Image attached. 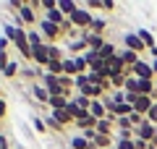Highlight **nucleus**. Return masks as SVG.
<instances>
[{
	"label": "nucleus",
	"instance_id": "15",
	"mask_svg": "<svg viewBox=\"0 0 157 149\" xmlns=\"http://www.w3.org/2000/svg\"><path fill=\"white\" fill-rule=\"evenodd\" d=\"M71 149H92V141L84 139V133H76L71 136Z\"/></svg>",
	"mask_w": 157,
	"mask_h": 149
},
{
	"label": "nucleus",
	"instance_id": "36",
	"mask_svg": "<svg viewBox=\"0 0 157 149\" xmlns=\"http://www.w3.org/2000/svg\"><path fill=\"white\" fill-rule=\"evenodd\" d=\"M110 149H115V147H110Z\"/></svg>",
	"mask_w": 157,
	"mask_h": 149
},
{
	"label": "nucleus",
	"instance_id": "11",
	"mask_svg": "<svg viewBox=\"0 0 157 149\" xmlns=\"http://www.w3.org/2000/svg\"><path fill=\"white\" fill-rule=\"evenodd\" d=\"M97 52H100V60H102V63H110V60H113V58H115V55H118V50H115V44H113V42H110V39H107V42H105V44H102V47H100V50H97Z\"/></svg>",
	"mask_w": 157,
	"mask_h": 149
},
{
	"label": "nucleus",
	"instance_id": "25",
	"mask_svg": "<svg viewBox=\"0 0 157 149\" xmlns=\"http://www.w3.org/2000/svg\"><path fill=\"white\" fill-rule=\"evenodd\" d=\"M115 149H136V139H115Z\"/></svg>",
	"mask_w": 157,
	"mask_h": 149
},
{
	"label": "nucleus",
	"instance_id": "21",
	"mask_svg": "<svg viewBox=\"0 0 157 149\" xmlns=\"http://www.w3.org/2000/svg\"><path fill=\"white\" fill-rule=\"evenodd\" d=\"M47 73H52V76H63V60H50L45 66Z\"/></svg>",
	"mask_w": 157,
	"mask_h": 149
},
{
	"label": "nucleus",
	"instance_id": "32",
	"mask_svg": "<svg viewBox=\"0 0 157 149\" xmlns=\"http://www.w3.org/2000/svg\"><path fill=\"white\" fill-rule=\"evenodd\" d=\"M6 50H8V39L0 37V52H6Z\"/></svg>",
	"mask_w": 157,
	"mask_h": 149
},
{
	"label": "nucleus",
	"instance_id": "17",
	"mask_svg": "<svg viewBox=\"0 0 157 149\" xmlns=\"http://www.w3.org/2000/svg\"><path fill=\"white\" fill-rule=\"evenodd\" d=\"M26 39L32 47H39V44H45V39H42V34H39V29H26Z\"/></svg>",
	"mask_w": 157,
	"mask_h": 149
},
{
	"label": "nucleus",
	"instance_id": "35",
	"mask_svg": "<svg viewBox=\"0 0 157 149\" xmlns=\"http://www.w3.org/2000/svg\"><path fill=\"white\" fill-rule=\"evenodd\" d=\"M149 149H155V147H149Z\"/></svg>",
	"mask_w": 157,
	"mask_h": 149
},
{
	"label": "nucleus",
	"instance_id": "1",
	"mask_svg": "<svg viewBox=\"0 0 157 149\" xmlns=\"http://www.w3.org/2000/svg\"><path fill=\"white\" fill-rule=\"evenodd\" d=\"M37 29H39V34H42V39H45L47 44H55L58 39L63 37V26H58V24H52V21H47L45 16L39 18V24H37Z\"/></svg>",
	"mask_w": 157,
	"mask_h": 149
},
{
	"label": "nucleus",
	"instance_id": "28",
	"mask_svg": "<svg viewBox=\"0 0 157 149\" xmlns=\"http://www.w3.org/2000/svg\"><path fill=\"white\" fill-rule=\"evenodd\" d=\"M89 11H105V3H102V0H89Z\"/></svg>",
	"mask_w": 157,
	"mask_h": 149
},
{
	"label": "nucleus",
	"instance_id": "29",
	"mask_svg": "<svg viewBox=\"0 0 157 149\" xmlns=\"http://www.w3.org/2000/svg\"><path fill=\"white\" fill-rule=\"evenodd\" d=\"M147 120H149V123H155V126H157V102L152 105V110L147 113Z\"/></svg>",
	"mask_w": 157,
	"mask_h": 149
},
{
	"label": "nucleus",
	"instance_id": "3",
	"mask_svg": "<svg viewBox=\"0 0 157 149\" xmlns=\"http://www.w3.org/2000/svg\"><path fill=\"white\" fill-rule=\"evenodd\" d=\"M134 139H139V141H144V144H155L157 126H155V123H149V120H144L139 128H134Z\"/></svg>",
	"mask_w": 157,
	"mask_h": 149
},
{
	"label": "nucleus",
	"instance_id": "14",
	"mask_svg": "<svg viewBox=\"0 0 157 149\" xmlns=\"http://www.w3.org/2000/svg\"><path fill=\"white\" fill-rule=\"evenodd\" d=\"M58 8H60V13H63L66 18H71L73 13L78 11V6L73 3V0H58Z\"/></svg>",
	"mask_w": 157,
	"mask_h": 149
},
{
	"label": "nucleus",
	"instance_id": "2",
	"mask_svg": "<svg viewBox=\"0 0 157 149\" xmlns=\"http://www.w3.org/2000/svg\"><path fill=\"white\" fill-rule=\"evenodd\" d=\"M68 21H71V26L76 29H81V32H86V29H92V21H94V13L89 11V8H78L76 13H73L71 18H68Z\"/></svg>",
	"mask_w": 157,
	"mask_h": 149
},
{
	"label": "nucleus",
	"instance_id": "30",
	"mask_svg": "<svg viewBox=\"0 0 157 149\" xmlns=\"http://www.w3.org/2000/svg\"><path fill=\"white\" fill-rule=\"evenodd\" d=\"M6 113H8V105H6V99H0V120L6 118Z\"/></svg>",
	"mask_w": 157,
	"mask_h": 149
},
{
	"label": "nucleus",
	"instance_id": "10",
	"mask_svg": "<svg viewBox=\"0 0 157 149\" xmlns=\"http://www.w3.org/2000/svg\"><path fill=\"white\" fill-rule=\"evenodd\" d=\"M81 37L86 39V44H89V50H100L102 44L107 42V39H105V34H94V32H89V29H86V32H81Z\"/></svg>",
	"mask_w": 157,
	"mask_h": 149
},
{
	"label": "nucleus",
	"instance_id": "24",
	"mask_svg": "<svg viewBox=\"0 0 157 149\" xmlns=\"http://www.w3.org/2000/svg\"><path fill=\"white\" fill-rule=\"evenodd\" d=\"M115 128L118 131H134V123H131V118H115Z\"/></svg>",
	"mask_w": 157,
	"mask_h": 149
},
{
	"label": "nucleus",
	"instance_id": "27",
	"mask_svg": "<svg viewBox=\"0 0 157 149\" xmlns=\"http://www.w3.org/2000/svg\"><path fill=\"white\" fill-rule=\"evenodd\" d=\"M16 73H18V66H16V63H8V66H6V71H3V76H8V78H13V76H16Z\"/></svg>",
	"mask_w": 157,
	"mask_h": 149
},
{
	"label": "nucleus",
	"instance_id": "12",
	"mask_svg": "<svg viewBox=\"0 0 157 149\" xmlns=\"http://www.w3.org/2000/svg\"><path fill=\"white\" fill-rule=\"evenodd\" d=\"M50 115L55 118V120L60 123L63 128H66V126H71V123H73V115H71L68 110H50Z\"/></svg>",
	"mask_w": 157,
	"mask_h": 149
},
{
	"label": "nucleus",
	"instance_id": "4",
	"mask_svg": "<svg viewBox=\"0 0 157 149\" xmlns=\"http://www.w3.org/2000/svg\"><path fill=\"white\" fill-rule=\"evenodd\" d=\"M42 86L50 92V97H63V89H60V76H52V73H42Z\"/></svg>",
	"mask_w": 157,
	"mask_h": 149
},
{
	"label": "nucleus",
	"instance_id": "22",
	"mask_svg": "<svg viewBox=\"0 0 157 149\" xmlns=\"http://www.w3.org/2000/svg\"><path fill=\"white\" fill-rule=\"evenodd\" d=\"M136 34H139V37H141V42L147 44V52H149L152 47H157V44H155V37H152V34L147 32V29H139V32H136Z\"/></svg>",
	"mask_w": 157,
	"mask_h": 149
},
{
	"label": "nucleus",
	"instance_id": "37",
	"mask_svg": "<svg viewBox=\"0 0 157 149\" xmlns=\"http://www.w3.org/2000/svg\"><path fill=\"white\" fill-rule=\"evenodd\" d=\"M0 99H3V97H0Z\"/></svg>",
	"mask_w": 157,
	"mask_h": 149
},
{
	"label": "nucleus",
	"instance_id": "23",
	"mask_svg": "<svg viewBox=\"0 0 157 149\" xmlns=\"http://www.w3.org/2000/svg\"><path fill=\"white\" fill-rule=\"evenodd\" d=\"M105 29H107V21H105V18H97V16H94V21H92V29H89V32H94V34H105Z\"/></svg>",
	"mask_w": 157,
	"mask_h": 149
},
{
	"label": "nucleus",
	"instance_id": "8",
	"mask_svg": "<svg viewBox=\"0 0 157 149\" xmlns=\"http://www.w3.org/2000/svg\"><path fill=\"white\" fill-rule=\"evenodd\" d=\"M123 42H126V50H134L136 55L147 50V44L141 42V37H139V34H134V32H131V34H123Z\"/></svg>",
	"mask_w": 157,
	"mask_h": 149
},
{
	"label": "nucleus",
	"instance_id": "13",
	"mask_svg": "<svg viewBox=\"0 0 157 149\" xmlns=\"http://www.w3.org/2000/svg\"><path fill=\"white\" fill-rule=\"evenodd\" d=\"M32 94H34V99H37V102H42V105H47V102H50V92H47L42 84H34V86H32Z\"/></svg>",
	"mask_w": 157,
	"mask_h": 149
},
{
	"label": "nucleus",
	"instance_id": "16",
	"mask_svg": "<svg viewBox=\"0 0 157 149\" xmlns=\"http://www.w3.org/2000/svg\"><path fill=\"white\" fill-rule=\"evenodd\" d=\"M68 102H71L68 97H50L47 107H50V110H66V107H68Z\"/></svg>",
	"mask_w": 157,
	"mask_h": 149
},
{
	"label": "nucleus",
	"instance_id": "18",
	"mask_svg": "<svg viewBox=\"0 0 157 149\" xmlns=\"http://www.w3.org/2000/svg\"><path fill=\"white\" fill-rule=\"evenodd\" d=\"M73 66H76V76H84V73H89V66H86L84 55H73Z\"/></svg>",
	"mask_w": 157,
	"mask_h": 149
},
{
	"label": "nucleus",
	"instance_id": "9",
	"mask_svg": "<svg viewBox=\"0 0 157 149\" xmlns=\"http://www.w3.org/2000/svg\"><path fill=\"white\" fill-rule=\"evenodd\" d=\"M18 18H21L29 29H32L34 24H39V18H37V13H34V6H32V3H24V8L18 11Z\"/></svg>",
	"mask_w": 157,
	"mask_h": 149
},
{
	"label": "nucleus",
	"instance_id": "20",
	"mask_svg": "<svg viewBox=\"0 0 157 149\" xmlns=\"http://www.w3.org/2000/svg\"><path fill=\"white\" fill-rule=\"evenodd\" d=\"M71 102L78 107V110H89V107H92V99L81 97V94H73V97H71Z\"/></svg>",
	"mask_w": 157,
	"mask_h": 149
},
{
	"label": "nucleus",
	"instance_id": "6",
	"mask_svg": "<svg viewBox=\"0 0 157 149\" xmlns=\"http://www.w3.org/2000/svg\"><path fill=\"white\" fill-rule=\"evenodd\" d=\"M32 60L37 63L39 68H45L47 63H50V44H39V47H32Z\"/></svg>",
	"mask_w": 157,
	"mask_h": 149
},
{
	"label": "nucleus",
	"instance_id": "26",
	"mask_svg": "<svg viewBox=\"0 0 157 149\" xmlns=\"http://www.w3.org/2000/svg\"><path fill=\"white\" fill-rule=\"evenodd\" d=\"M32 126L37 128L39 133H45V131H47V123H45V118H39V115H37V118H32Z\"/></svg>",
	"mask_w": 157,
	"mask_h": 149
},
{
	"label": "nucleus",
	"instance_id": "7",
	"mask_svg": "<svg viewBox=\"0 0 157 149\" xmlns=\"http://www.w3.org/2000/svg\"><path fill=\"white\" fill-rule=\"evenodd\" d=\"M157 99L155 97H144V94H136L134 97V113H139V115L147 118V113L152 110V105H155Z\"/></svg>",
	"mask_w": 157,
	"mask_h": 149
},
{
	"label": "nucleus",
	"instance_id": "31",
	"mask_svg": "<svg viewBox=\"0 0 157 149\" xmlns=\"http://www.w3.org/2000/svg\"><path fill=\"white\" fill-rule=\"evenodd\" d=\"M118 139H134V131H118Z\"/></svg>",
	"mask_w": 157,
	"mask_h": 149
},
{
	"label": "nucleus",
	"instance_id": "33",
	"mask_svg": "<svg viewBox=\"0 0 157 149\" xmlns=\"http://www.w3.org/2000/svg\"><path fill=\"white\" fill-rule=\"evenodd\" d=\"M0 149H8V139L3 136V133H0Z\"/></svg>",
	"mask_w": 157,
	"mask_h": 149
},
{
	"label": "nucleus",
	"instance_id": "34",
	"mask_svg": "<svg viewBox=\"0 0 157 149\" xmlns=\"http://www.w3.org/2000/svg\"><path fill=\"white\" fill-rule=\"evenodd\" d=\"M152 71H155V76H157V58L152 60Z\"/></svg>",
	"mask_w": 157,
	"mask_h": 149
},
{
	"label": "nucleus",
	"instance_id": "5",
	"mask_svg": "<svg viewBox=\"0 0 157 149\" xmlns=\"http://www.w3.org/2000/svg\"><path fill=\"white\" fill-rule=\"evenodd\" d=\"M131 76H136V78H141V81H155V71H152V63H147V60H139L134 68H131Z\"/></svg>",
	"mask_w": 157,
	"mask_h": 149
},
{
	"label": "nucleus",
	"instance_id": "19",
	"mask_svg": "<svg viewBox=\"0 0 157 149\" xmlns=\"http://www.w3.org/2000/svg\"><path fill=\"white\" fill-rule=\"evenodd\" d=\"M123 92L126 94H139V78L128 76V78H126V84H123Z\"/></svg>",
	"mask_w": 157,
	"mask_h": 149
}]
</instances>
